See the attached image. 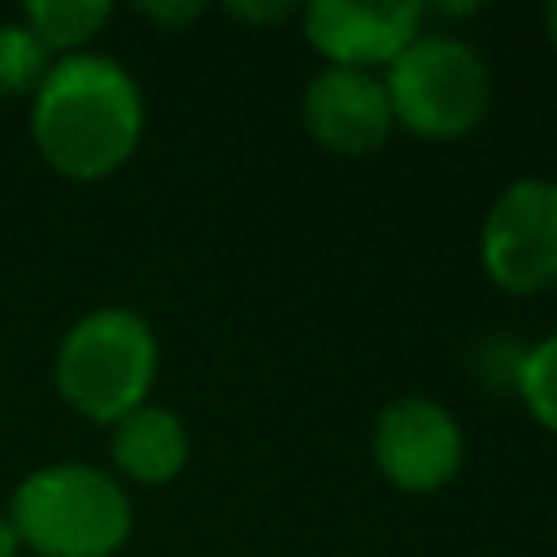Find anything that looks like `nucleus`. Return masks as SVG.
<instances>
[{"mask_svg":"<svg viewBox=\"0 0 557 557\" xmlns=\"http://www.w3.org/2000/svg\"><path fill=\"white\" fill-rule=\"evenodd\" d=\"M35 144L70 178H100L117 170L144 131V100L135 78L96 52L61 57L35 91Z\"/></svg>","mask_w":557,"mask_h":557,"instance_id":"nucleus-1","label":"nucleus"},{"mask_svg":"<svg viewBox=\"0 0 557 557\" xmlns=\"http://www.w3.org/2000/svg\"><path fill=\"white\" fill-rule=\"evenodd\" d=\"M9 522L44 557H109L131 535V500L96 466H44L17 487Z\"/></svg>","mask_w":557,"mask_h":557,"instance_id":"nucleus-2","label":"nucleus"},{"mask_svg":"<svg viewBox=\"0 0 557 557\" xmlns=\"http://www.w3.org/2000/svg\"><path fill=\"white\" fill-rule=\"evenodd\" d=\"M383 91L392 122L418 139H461L492 104L483 57L457 35H418L387 70Z\"/></svg>","mask_w":557,"mask_h":557,"instance_id":"nucleus-3","label":"nucleus"},{"mask_svg":"<svg viewBox=\"0 0 557 557\" xmlns=\"http://www.w3.org/2000/svg\"><path fill=\"white\" fill-rule=\"evenodd\" d=\"M157 379V335L131 309H96L70 326L57 352L61 396L96 418L117 422L144 405Z\"/></svg>","mask_w":557,"mask_h":557,"instance_id":"nucleus-4","label":"nucleus"},{"mask_svg":"<svg viewBox=\"0 0 557 557\" xmlns=\"http://www.w3.org/2000/svg\"><path fill=\"white\" fill-rule=\"evenodd\" d=\"M479 265L509 296H535L557 283V183H509L479 231Z\"/></svg>","mask_w":557,"mask_h":557,"instance_id":"nucleus-5","label":"nucleus"},{"mask_svg":"<svg viewBox=\"0 0 557 557\" xmlns=\"http://www.w3.org/2000/svg\"><path fill=\"white\" fill-rule=\"evenodd\" d=\"M370 457L392 487L426 496L453 483L466 457V440H461L457 418L440 400L400 396L379 409L374 431H370Z\"/></svg>","mask_w":557,"mask_h":557,"instance_id":"nucleus-6","label":"nucleus"},{"mask_svg":"<svg viewBox=\"0 0 557 557\" xmlns=\"http://www.w3.org/2000/svg\"><path fill=\"white\" fill-rule=\"evenodd\" d=\"M300 122L318 148L339 157L379 152L396 126L383 78L370 70H344V65H322L305 83Z\"/></svg>","mask_w":557,"mask_h":557,"instance_id":"nucleus-7","label":"nucleus"},{"mask_svg":"<svg viewBox=\"0 0 557 557\" xmlns=\"http://www.w3.org/2000/svg\"><path fill=\"white\" fill-rule=\"evenodd\" d=\"M305 39L326 65L344 70H387L418 35H422V4H348V0H313L300 9Z\"/></svg>","mask_w":557,"mask_h":557,"instance_id":"nucleus-8","label":"nucleus"},{"mask_svg":"<svg viewBox=\"0 0 557 557\" xmlns=\"http://www.w3.org/2000/svg\"><path fill=\"white\" fill-rule=\"evenodd\" d=\"M113 461L139 483H165L187 461V431L178 413L161 405H139L113 422Z\"/></svg>","mask_w":557,"mask_h":557,"instance_id":"nucleus-9","label":"nucleus"},{"mask_svg":"<svg viewBox=\"0 0 557 557\" xmlns=\"http://www.w3.org/2000/svg\"><path fill=\"white\" fill-rule=\"evenodd\" d=\"M109 22L104 0H30L26 26L44 39V48H78Z\"/></svg>","mask_w":557,"mask_h":557,"instance_id":"nucleus-10","label":"nucleus"},{"mask_svg":"<svg viewBox=\"0 0 557 557\" xmlns=\"http://www.w3.org/2000/svg\"><path fill=\"white\" fill-rule=\"evenodd\" d=\"M513 387L527 405V413L557 435V335L535 339L518 366H513Z\"/></svg>","mask_w":557,"mask_h":557,"instance_id":"nucleus-11","label":"nucleus"},{"mask_svg":"<svg viewBox=\"0 0 557 557\" xmlns=\"http://www.w3.org/2000/svg\"><path fill=\"white\" fill-rule=\"evenodd\" d=\"M48 48L26 22H4L0 26V91H39L48 78Z\"/></svg>","mask_w":557,"mask_h":557,"instance_id":"nucleus-12","label":"nucleus"},{"mask_svg":"<svg viewBox=\"0 0 557 557\" xmlns=\"http://www.w3.org/2000/svg\"><path fill=\"white\" fill-rule=\"evenodd\" d=\"M139 13L144 17H152V22H161V26H187L191 17H200V4H139Z\"/></svg>","mask_w":557,"mask_h":557,"instance_id":"nucleus-13","label":"nucleus"},{"mask_svg":"<svg viewBox=\"0 0 557 557\" xmlns=\"http://www.w3.org/2000/svg\"><path fill=\"white\" fill-rule=\"evenodd\" d=\"M231 13L244 22H278L292 13V4H231Z\"/></svg>","mask_w":557,"mask_h":557,"instance_id":"nucleus-14","label":"nucleus"},{"mask_svg":"<svg viewBox=\"0 0 557 557\" xmlns=\"http://www.w3.org/2000/svg\"><path fill=\"white\" fill-rule=\"evenodd\" d=\"M17 553V531H13V522L0 513V557H13Z\"/></svg>","mask_w":557,"mask_h":557,"instance_id":"nucleus-15","label":"nucleus"},{"mask_svg":"<svg viewBox=\"0 0 557 557\" xmlns=\"http://www.w3.org/2000/svg\"><path fill=\"white\" fill-rule=\"evenodd\" d=\"M544 30H548V44H553V52H557V0L544 9Z\"/></svg>","mask_w":557,"mask_h":557,"instance_id":"nucleus-16","label":"nucleus"}]
</instances>
